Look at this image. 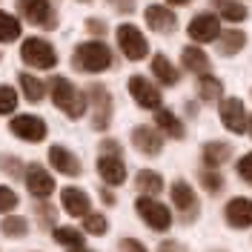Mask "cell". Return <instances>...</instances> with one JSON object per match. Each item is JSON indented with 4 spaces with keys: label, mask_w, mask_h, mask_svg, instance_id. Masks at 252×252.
Returning <instances> with one entry per match:
<instances>
[{
    "label": "cell",
    "mask_w": 252,
    "mask_h": 252,
    "mask_svg": "<svg viewBox=\"0 0 252 252\" xmlns=\"http://www.w3.org/2000/svg\"><path fill=\"white\" fill-rule=\"evenodd\" d=\"M169 6H184V3H189V0H166Z\"/></svg>",
    "instance_id": "cell-43"
},
{
    "label": "cell",
    "mask_w": 252,
    "mask_h": 252,
    "mask_svg": "<svg viewBox=\"0 0 252 252\" xmlns=\"http://www.w3.org/2000/svg\"><path fill=\"white\" fill-rule=\"evenodd\" d=\"M49 89H52V103H55L63 115H69L72 121H78V118L86 115V94L80 92L72 80L55 78Z\"/></svg>",
    "instance_id": "cell-1"
},
{
    "label": "cell",
    "mask_w": 252,
    "mask_h": 252,
    "mask_svg": "<svg viewBox=\"0 0 252 252\" xmlns=\"http://www.w3.org/2000/svg\"><path fill=\"white\" fill-rule=\"evenodd\" d=\"M103 152H115V155H121V149L115 146V141H103Z\"/></svg>",
    "instance_id": "cell-41"
},
{
    "label": "cell",
    "mask_w": 252,
    "mask_h": 252,
    "mask_svg": "<svg viewBox=\"0 0 252 252\" xmlns=\"http://www.w3.org/2000/svg\"><path fill=\"white\" fill-rule=\"evenodd\" d=\"M20 37V20L15 15L0 12V43H12Z\"/></svg>",
    "instance_id": "cell-30"
},
{
    "label": "cell",
    "mask_w": 252,
    "mask_h": 252,
    "mask_svg": "<svg viewBox=\"0 0 252 252\" xmlns=\"http://www.w3.org/2000/svg\"><path fill=\"white\" fill-rule=\"evenodd\" d=\"M115 34H118V46H121L126 61H143L149 55V43L135 23H121Z\"/></svg>",
    "instance_id": "cell-5"
},
{
    "label": "cell",
    "mask_w": 252,
    "mask_h": 252,
    "mask_svg": "<svg viewBox=\"0 0 252 252\" xmlns=\"http://www.w3.org/2000/svg\"><path fill=\"white\" fill-rule=\"evenodd\" d=\"M204 166H209V169H218V166H223L229 158H232V146L223 141H209L204 143Z\"/></svg>",
    "instance_id": "cell-21"
},
{
    "label": "cell",
    "mask_w": 252,
    "mask_h": 252,
    "mask_svg": "<svg viewBox=\"0 0 252 252\" xmlns=\"http://www.w3.org/2000/svg\"><path fill=\"white\" fill-rule=\"evenodd\" d=\"M0 232L9 238H23L29 232V220L23 218V215H6L3 223H0Z\"/></svg>",
    "instance_id": "cell-29"
},
{
    "label": "cell",
    "mask_w": 252,
    "mask_h": 252,
    "mask_svg": "<svg viewBox=\"0 0 252 252\" xmlns=\"http://www.w3.org/2000/svg\"><path fill=\"white\" fill-rule=\"evenodd\" d=\"M20 58H23V63H29L34 69H52L58 63V52L43 37H26L23 46H20Z\"/></svg>",
    "instance_id": "cell-4"
},
{
    "label": "cell",
    "mask_w": 252,
    "mask_h": 252,
    "mask_svg": "<svg viewBox=\"0 0 252 252\" xmlns=\"http://www.w3.org/2000/svg\"><path fill=\"white\" fill-rule=\"evenodd\" d=\"M106 229H109L106 215H100V212H86V215H83V232H89V235H103Z\"/></svg>",
    "instance_id": "cell-32"
},
{
    "label": "cell",
    "mask_w": 252,
    "mask_h": 252,
    "mask_svg": "<svg viewBox=\"0 0 252 252\" xmlns=\"http://www.w3.org/2000/svg\"><path fill=\"white\" fill-rule=\"evenodd\" d=\"M49 163L58 169V172L69 175V178H78L80 175V160L75 152H69L66 146H52L49 149Z\"/></svg>",
    "instance_id": "cell-18"
},
{
    "label": "cell",
    "mask_w": 252,
    "mask_h": 252,
    "mask_svg": "<svg viewBox=\"0 0 252 252\" xmlns=\"http://www.w3.org/2000/svg\"><path fill=\"white\" fill-rule=\"evenodd\" d=\"M17 109V92L12 86H0V115H12Z\"/></svg>",
    "instance_id": "cell-34"
},
{
    "label": "cell",
    "mask_w": 252,
    "mask_h": 252,
    "mask_svg": "<svg viewBox=\"0 0 252 252\" xmlns=\"http://www.w3.org/2000/svg\"><path fill=\"white\" fill-rule=\"evenodd\" d=\"M20 89H23V97L29 100V103H40L43 100V94H46V86H43V80L29 75V72H20Z\"/></svg>",
    "instance_id": "cell-25"
},
{
    "label": "cell",
    "mask_w": 252,
    "mask_h": 252,
    "mask_svg": "<svg viewBox=\"0 0 252 252\" xmlns=\"http://www.w3.org/2000/svg\"><path fill=\"white\" fill-rule=\"evenodd\" d=\"M155 126L163 132V135L175 138V141H181V138L187 135V129H184V124L178 121V115L169 112V109H160V106L155 109Z\"/></svg>",
    "instance_id": "cell-22"
},
{
    "label": "cell",
    "mask_w": 252,
    "mask_h": 252,
    "mask_svg": "<svg viewBox=\"0 0 252 252\" xmlns=\"http://www.w3.org/2000/svg\"><path fill=\"white\" fill-rule=\"evenodd\" d=\"M135 209H138V215L146 220V226L155 229V232H166V229L172 226V212H169V206H163L160 201H155L152 195H141V198L135 201Z\"/></svg>",
    "instance_id": "cell-3"
},
{
    "label": "cell",
    "mask_w": 252,
    "mask_h": 252,
    "mask_svg": "<svg viewBox=\"0 0 252 252\" xmlns=\"http://www.w3.org/2000/svg\"><path fill=\"white\" fill-rule=\"evenodd\" d=\"M247 132L252 135V115H250V121H247Z\"/></svg>",
    "instance_id": "cell-45"
},
{
    "label": "cell",
    "mask_w": 252,
    "mask_h": 252,
    "mask_svg": "<svg viewBox=\"0 0 252 252\" xmlns=\"http://www.w3.org/2000/svg\"><path fill=\"white\" fill-rule=\"evenodd\" d=\"M0 163H3V169H6L9 175H17V172H20V160H15V158L3 155V158H0Z\"/></svg>",
    "instance_id": "cell-39"
},
{
    "label": "cell",
    "mask_w": 252,
    "mask_h": 252,
    "mask_svg": "<svg viewBox=\"0 0 252 252\" xmlns=\"http://www.w3.org/2000/svg\"><path fill=\"white\" fill-rule=\"evenodd\" d=\"M121 250H124V252H146V247H143L141 241H132V238H124V241H121Z\"/></svg>",
    "instance_id": "cell-38"
},
{
    "label": "cell",
    "mask_w": 252,
    "mask_h": 252,
    "mask_svg": "<svg viewBox=\"0 0 252 252\" xmlns=\"http://www.w3.org/2000/svg\"><path fill=\"white\" fill-rule=\"evenodd\" d=\"M132 143H135V149L141 155L155 158L163 149V135H160V129H155V126H135L132 129Z\"/></svg>",
    "instance_id": "cell-13"
},
{
    "label": "cell",
    "mask_w": 252,
    "mask_h": 252,
    "mask_svg": "<svg viewBox=\"0 0 252 252\" xmlns=\"http://www.w3.org/2000/svg\"><path fill=\"white\" fill-rule=\"evenodd\" d=\"M223 220L235 229H250L252 226V198H232L223 206Z\"/></svg>",
    "instance_id": "cell-14"
},
{
    "label": "cell",
    "mask_w": 252,
    "mask_h": 252,
    "mask_svg": "<svg viewBox=\"0 0 252 252\" xmlns=\"http://www.w3.org/2000/svg\"><path fill=\"white\" fill-rule=\"evenodd\" d=\"M181 63H184V69L192 72V75H206L209 72V55H206L201 46H184L181 49Z\"/></svg>",
    "instance_id": "cell-20"
},
{
    "label": "cell",
    "mask_w": 252,
    "mask_h": 252,
    "mask_svg": "<svg viewBox=\"0 0 252 252\" xmlns=\"http://www.w3.org/2000/svg\"><path fill=\"white\" fill-rule=\"evenodd\" d=\"M55 241L61 244V247H83V232L75 229V226H58L55 229Z\"/></svg>",
    "instance_id": "cell-31"
},
{
    "label": "cell",
    "mask_w": 252,
    "mask_h": 252,
    "mask_svg": "<svg viewBox=\"0 0 252 252\" xmlns=\"http://www.w3.org/2000/svg\"><path fill=\"white\" fill-rule=\"evenodd\" d=\"M218 115H220L223 129H229L232 135H244V132H247V121H250V115H247V109H244L241 97H220Z\"/></svg>",
    "instance_id": "cell-8"
},
{
    "label": "cell",
    "mask_w": 252,
    "mask_h": 252,
    "mask_svg": "<svg viewBox=\"0 0 252 252\" xmlns=\"http://www.w3.org/2000/svg\"><path fill=\"white\" fill-rule=\"evenodd\" d=\"M215 6H218V15L223 17V20H229V23L247 20V9H244L238 0H215Z\"/></svg>",
    "instance_id": "cell-28"
},
{
    "label": "cell",
    "mask_w": 252,
    "mask_h": 252,
    "mask_svg": "<svg viewBox=\"0 0 252 252\" xmlns=\"http://www.w3.org/2000/svg\"><path fill=\"white\" fill-rule=\"evenodd\" d=\"M187 32L195 43H212V40H218V34H220V20L212 12H201V15H195L189 20Z\"/></svg>",
    "instance_id": "cell-10"
},
{
    "label": "cell",
    "mask_w": 252,
    "mask_h": 252,
    "mask_svg": "<svg viewBox=\"0 0 252 252\" xmlns=\"http://www.w3.org/2000/svg\"><path fill=\"white\" fill-rule=\"evenodd\" d=\"M89 103H92V126L97 132H103V129H109L112 124V94L106 86H100V83H94L89 86V97H86Z\"/></svg>",
    "instance_id": "cell-7"
},
{
    "label": "cell",
    "mask_w": 252,
    "mask_h": 252,
    "mask_svg": "<svg viewBox=\"0 0 252 252\" xmlns=\"http://www.w3.org/2000/svg\"><path fill=\"white\" fill-rule=\"evenodd\" d=\"M247 46V34L241 29H220V34H218V52L220 55H238L241 49Z\"/></svg>",
    "instance_id": "cell-23"
},
{
    "label": "cell",
    "mask_w": 252,
    "mask_h": 252,
    "mask_svg": "<svg viewBox=\"0 0 252 252\" xmlns=\"http://www.w3.org/2000/svg\"><path fill=\"white\" fill-rule=\"evenodd\" d=\"M198 178H201V187H204L209 195H218L220 189H223V178L218 175V169H209V166H206V169H201Z\"/></svg>",
    "instance_id": "cell-33"
},
{
    "label": "cell",
    "mask_w": 252,
    "mask_h": 252,
    "mask_svg": "<svg viewBox=\"0 0 252 252\" xmlns=\"http://www.w3.org/2000/svg\"><path fill=\"white\" fill-rule=\"evenodd\" d=\"M69 252H92V250H86V247H72Z\"/></svg>",
    "instance_id": "cell-44"
},
{
    "label": "cell",
    "mask_w": 252,
    "mask_h": 252,
    "mask_svg": "<svg viewBox=\"0 0 252 252\" xmlns=\"http://www.w3.org/2000/svg\"><path fill=\"white\" fill-rule=\"evenodd\" d=\"M143 17H146V26L155 32H175V26H178V17H175V12L169 6L152 3V6H146Z\"/></svg>",
    "instance_id": "cell-17"
},
{
    "label": "cell",
    "mask_w": 252,
    "mask_h": 252,
    "mask_svg": "<svg viewBox=\"0 0 252 252\" xmlns=\"http://www.w3.org/2000/svg\"><path fill=\"white\" fill-rule=\"evenodd\" d=\"M97 172L100 178L109 184V187H121L126 181V163L121 155H115V152H103V155L97 158Z\"/></svg>",
    "instance_id": "cell-15"
},
{
    "label": "cell",
    "mask_w": 252,
    "mask_h": 252,
    "mask_svg": "<svg viewBox=\"0 0 252 252\" xmlns=\"http://www.w3.org/2000/svg\"><path fill=\"white\" fill-rule=\"evenodd\" d=\"M172 201L175 206L181 209V218L184 223H192V220L198 218V195H195V189L189 187L187 181H175L172 184Z\"/></svg>",
    "instance_id": "cell-11"
},
{
    "label": "cell",
    "mask_w": 252,
    "mask_h": 252,
    "mask_svg": "<svg viewBox=\"0 0 252 252\" xmlns=\"http://www.w3.org/2000/svg\"><path fill=\"white\" fill-rule=\"evenodd\" d=\"M238 175H241V178L252 187V152H247V155L238 160Z\"/></svg>",
    "instance_id": "cell-36"
},
{
    "label": "cell",
    "mask_w": 252,
    "mask_h": 252,
    "mask_svg": "<svg viewBox=\"0 0 252 252\" xmlns=\"http://www.w3.org/2000/svg\"><path fill=\"white\" fill-rule=\"evenodd\" d=\"M135 187L141 189L143 195H158L163 189V178L155 169H141V172L135 175Z\"/></svg>",
    "instance_id": "cell-26"
},
{
    "label": "cell",
    "mask_w": 252,
    "mask_h": 252,
    "mask_svg": "<svg viewBox=\"0 0 252 252\" xmlns=\"http://www.w3.org/2000/svg\"><path fill=\"white\" fill-rule=\"evenodd\" d=\"M26 189H29L34 198H49V195L55 192V178H52L43 166L32 163L29 169H26Z\"/></svg>",
    "instance_id": "cell-16"
},
{
    "label": "cell",
    "mask_w": 252,
    "mask_h": 252,
    "mask_svg": "<svg viewBox=\"0 0 252 252\" xmlns=\"http://www.w3.org/2000/svg\"><path fill=\"white\" fill-rule=\"evenodd\" d=\"M198 94H201V100H218V97H223V83L206 72L198 80Z\"/></svg>",
    "instance_id": "cell-27"
},
{
    "label": "cell",
    "mask_w": 252,
    "mask_h": 252,
    "mask_svg": "<svg viewBox=\"0 0 252 252\" xmlns=\"http://www.w3.org/2000/svg\"><path fill=\"white\" fill-rule=\"evenodd\" d=\"M61 204L63 209L69 212V215H75V218H83L86 212H89V206H92V201H89V195L83 192L80 187H66L61 192Z\"/></svg>",
    "instance_id": "cell-19"
},
{
    "label": "cell",
    "mask_w": 252,
    "mask_h": 252,
    "mask_svg": "<svg viewBox=\"0 0 252 252\" xmlns=\"http://www.w3.org/2000/svg\"><path fill=\"white\" fill-rule=\"evenodd\" d=\"M158 252H189V250L181 244V241H160Z\"/></svg>",
    "instance_id": "cell-37"
},
{
    "label": "cell",
    "mask_w": 252,
    "mask_h": 252,
    "mask_svg": "<svg viewBox=\"0 0 252 252\" xmlns=\"http://www.w3.org/2000/svg\"><path fill=\"white\" fill-rule=\"evenodd\" d=\"M80 3H89V0H80Z\"/></svg>",
    "instance_id": "cell-46"
},
{
    "label": "cell",
    "mask_w": 252,
    "mask_h": 252,
    "mask_svg": "<svg viewBox=\"0 0 252 252\" xmlns=\"http://www.w3.org/2000/svg\"><path fill=\"white\" fill-rule=\"evenodd\" d=\"M100 198H103L106 204H115V195H112L109 189H103V192H100Z\"/></svg>",
    "instance_id": "cell-42"
},
{
    "label": "cell",
    "mask_w": 252,
    "mask_h": 252,
    "mask_svg": "<svg viewBox=\"0 0 252 252\" xmlns=\"http://www.w3.org/2000/svg\"><path fill=\"white\" fill-rule=\"evenodd\" d=\"M9 129H12V135H17V138H23L29 143H40L49 132L46 121L37 118V115H17L15 121L9 124Z\"/></svg>",
    "instance_id": "cell-9"
},
{
    "label": "cell",
    "mask_w": 252,
    "mask_h": 252,
    "mask_svg": "<svg viewBox=\"0 0 252 252\" xmlns=\"http://www.w3.org/2000/svg\"><path fill=\"white\" fill-rule=\"evenodd\" d=\"M75 66L80 72H103L112 66V52L100 40H86L75 49Z\"/></svg>",
    "instance_id": "cell-2"
},
{
    "label": "cell",
    "mask_w": 252,
    "mask_h": 252,
    "mask_svg": "<svg viewBox=\"0 0 252 252\" xmlns=\"http://www.w3.org/2000/svg\"><path fill=\"white\" fill-rule=\"evenodd\" d=\"M152 75H155L163 86H175L178 78H181V75H178V69L169 63L166 55H155V58H152Z\"/></svg>",
    "instance_id": "cell-24"
},
{
    "label": "cell",
    "mask_w": 252,
    "mask_h": 252,
    "mask_svg": "<svg viewBox=\"0 0 252 252\" xmlns=\"http://www.w3.org/2000/svg\"><path fill=\"white\" fill-rule=\"evenodd\" d=\"M17 9L29 23L40 26V29H55L58 26V12H55L52 0H17Z\"/></svg>",
    "instance_id": "cell-6"
},
{
    "label": "cell",
    "mask_w": 252,
    "mask_h": 252,
    "mask_svg": "<svg viewBox=\"0 0 252 252\" xmlns=\"http://www.w3.org/2000/svg\"><path fill=\"white\" fill-rule=\"evenodd\" d=\"M15 206H17V195H15V189L0 187V212H12Z\"/></svg>",
    "instance_id": "cell-35"
},
{
    "label": "cell",
    "mask_w": 252,
    "mask_h": 252,
    "mask_svg": "<svg viewBox=\"0 0 252 252\" xmlns=\"http://www.w3.org/2000/svg\"><path fill=\"white\" fill-rule=\"evenodd\" d=\"M86 29L92 32V34H103V32H106V23L97 20V17H89V20H86Z\"/></svg>",
    "instance_id": "cell-40"
},
{
    "label": "cell",
    "mask_w": 252,
    "mask_h": 252,
    "mask_svg": "<svg viewBox=\"0 0 252 252\" xmlns=\"http://www.w3.org/2000/svg\"><path fill=\"white\" fill-rule=\"evenodd\" d=\"M129 94L135 97V103L143 106V109H158L160 100H163L155 83H149V80L141 78V75H132V78H129Z\"/></svg>",
    "instance_id": "cell-12"
}]
</instances>
